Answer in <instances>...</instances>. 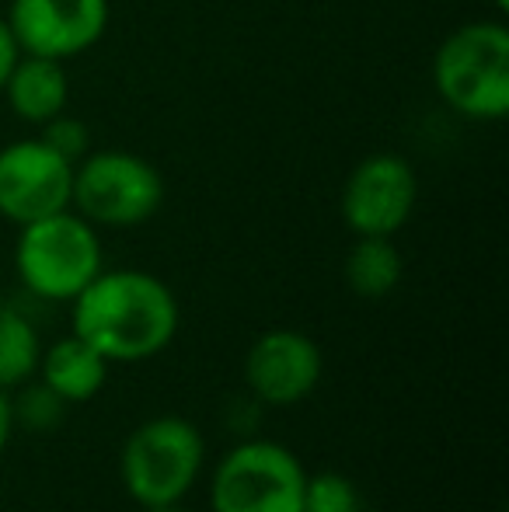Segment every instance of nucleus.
<instances>
[{
  "label": "nucleus",
  "mask_w": 509,
  "mask_h": 512,
  "mask_svg": "<svg viewBox=\"0 0 509 512\" xmlns=\"http://www.w3.org/2000/svg\"><path fill=\"white\" fill-rule=\"evenodd\" d=\"M70 304L74 335L95 345L112 366L161 356L182 317L168 283L140 269H102Z\"/></svg>",
  "instance_id": "nucleus-1"
},
{
  "label": "nucleus",
  "mask_w": 509,
  "mask_h": 512,
  "mask_svg": "<svg viewBox=\"0 0 509 512\" xmlns=\"http://www.w3.org/2000/svg\"><path fill=\"white\" fill-rule=\"evenodd\" d=\"M206 464L203 432L182 415H157L126 436L119 478L143 509L182 502L196 488Z\"/></svg>",
  "instance_id": "nucleus-2"
},
{
  "label": "nucleus",
  "mask_w": 509,
  "mask_h": 512,
  "mask_svg": "<svg viewBox=\"0 0 509 512\" xmlns=\"http://www.w3.org/2000/svg\"><path fill=\"white\" fill-rule=\"evenodd\" d=\"M433 81L440 98L468 119L509 112V32L499 21H471L436 49Z\"/></svg>",
  "instance_id": "nucleus-3"
},
{
  "label": "nucleus",
  "mask_w": 509,
  "mask_h": 512,
  "mask_svg": "<svg viewBox=\"0 0 509 512\" xmlns=\"http://www.w3.org/2000/svg\"><path fill=\"white\" fill-rule=\"evenodd\" d=\"M14 265L28 293L70 304L105 269L102 241L81 213L60 209L21 227Z\"/></svg>",
  "instance_id": "nucleus-4"
},
{
  "label": "nucleus",
  "mask_w": 509,
  "mask_h": 512,
  "mask_svg": "<svg viewBox=\"0 0 509 512\" xmlns=\"http://www.w3.org/2000/svg\"><path fill=\"white\" fill-rule=\"evenodd\" d=\"M307 471L293 450L272 439H241L210 478L213 512H304Z\"/></svg>",
  "instance_id": "nucleus-5"
},
{
  "label": "nucleus",
  "mask_w": 509,
  "mask_h": 512,
  "mask_svg": "<svg viewBox=\"0 0 509 512\" xmlns=\"http://www.w3.org/2000/svg\"><path fill=\"white\" fill-rule=\"evenodd\" d=\"M164 203V178L126 150H98L74 164L70 206L91 227H140Z\"/></svg>",
  "instance_id": "nucleus-6"
},
{
  "label": "nucleus",
  "mask_w": 509,
  "mask_h": 512,
  "mask_svg": "<svg viewBox=\"0 0 509 512\" xmlns=\"http://www.w3.org/2000/svg\"><path fill=\"white\" fill-rule=\"evenodd\" d=\"M419 199V178L398 154L363 157L342 189V220L356 237H394Z\"/></svg>",
  "instance_id": "nucleus-7"
},
{
  "label": "nucleus",
  "mask_w": 509,
  "mask_h": 512,
  "mask_svg": "<svg viewBox=\"0 0 509 512\" xmlns=\"http://www.w3.org/2000/svg\"><path fill=\"white\" fill-rule=\"evenodd\" d=\"M74 161L42 140H18L0 150V216L18 227L70 209Z\"/></svg>",
  "instance_id": "nucleus-8"
},
{
  "label": "nucleus",
  "mask_w": 509,
  "mask_h": 512,
  "mask_svg": "<svg viewBox=\"0 0 509 512\" xmlns=\"http://www.w3.org/2000/svg\"><path fill=\"white\" fill-rule=\"evenodd\" d=\"M325 373L321 345L293 328H272L258 335L245 356V384L255 405L290 408L311 398Z\"/></svg>",
  "instance_id": "nucleus-9"
},
{
  "label": "nucleus",
  "mask_w": 509,
  "mask_h": 512,
  "mask_svg": "<svg viewBox=\"0 0 509 512\" xmlns=\"http://www.w3.org/2000/svg\"><path fill=\"white\" fill-rule=\"evenodd\" d=\"M7 28L21 53L63 63L105 35L109 0H11Z\"/></svg>",
  "instance_id": "nucleus-10"
},
{
  "label": "nucleus",
  "mask_w": 509,
  "mask_h": 512,
  "mask_svg": "<svg viewBox=\"0 0 509 512\" xmlns=\"http://www.w3.org/2000/svg\"><path fill=\"white\" fill-rule=\"evenodd\" d=\"M112 363L88 345L81 335L70 331L67 338L53 342L49 349H42L39 356V370L35 377L49 387V391L60 394L67 405H81V401H91L102 394L105 380H109Z\"/></svg>",
  "instance_id": "nucleus-11"
},
{
  "label": "nucleus",
  "mask_w": 509,
  "mask_h": 512,
  "mask_svg": "<svg viewBox=\"0 0 509 512\" xmlns=\"http://www.w3.org/2000/svg\"><path fill=\"white\" fill-rule=\"evenodd\" d=\"M4 91L14 115L42 126V122H49L53 115H60L67 108V70H63L60 60L21 53L14 60L11 74H7Z\"/></svg>",
  "instance_id": "nucleus-12"
},
{
  "label": "nucleus",
  "mask_w": 509,
  "mask_h": 512,
  "mask_svg": "<svg viewBox=\"0 0 509 512\" xmlns=\"http://www.w3.org/2000/svg\"><path fill=\"white\" fill-rule=\"evenodd\" d=\"M401 251L391 237H356L346 255V283L356 297L381 300L401 283Z\"/></svg>",
  "instance_id": "nucleus-13"
},
{
  "label": "nucleus",
  "mask_w": 509,
  "mask_h": 512,
  "mask_svg": "<svg viewBox=\"0 0 509 512\" xmlns=\"http://www.w3.org/2000/svg\"><path fill=\"white\" fill-rule=\"evenodd\" d=\"M42 356V342L35 324L18 307L0 304V387L14 391L35 377Z\"/></svg>",
  "instance_id": "nucleus-14"
},
{
  "label": "nucleus",
  "mask_w": 509,
  "mask_h": 512,
  "mask_svg": "<svg viewBox=\"0 0 509 512\" xmlns=\"http://www.w3.org/2000/svg\"><path fill=\"white\" fill-rule=\"evenodd\" d=\"M11 408H14V425H21L28 432H53L63 422L70 405L56 391H49L39 377H32L21 384L18 398H11Z\"/></svg>",
  "instance_id": "nucleus-15"
},
{
  "label": "nucleus",
  "mask_w": 509,
  "mask_h": 512,
  "mask_svg": "<svg viewBox=\"0 0 509 512\" xmlns=\"http://www.w3.org/2000/svg\"><path fill=\"white\" fill-rule=\"evenodd\" d=\"M304 512H363V495L356 481L339 471L307 474Z\"/></svg>",
  "instance_id": "nucleus-16"
},
{
  "label": "nucleus",
  "mask_w": 509,
  "mask_h": 512,
  "mask_svg": "<svg viewBox=\"0 0 509 512\" xmlns=\"http://www.w3.org/2000/svg\"><path fill=\"white\" fill-rule=\"evenodd\" d=\"M42 143H49L56 154H63L67 161L77 164L84 154H88L91 129H88V122L60 112V115H53L49 122H42Z\"/></svg>",
  "instance_id": "nucleus-17"
},
{
  "label": "nucleus",
  "mask_w": 509,
  "mask_h": 512,
  "mask_svg": "<svg viewBox=\"0 0 509 512\" xmlns=\"http://www.w3.org/2000/svg\"><path fill=\"white\" fill-rule=\"evenodd\" d=\"M18 56H21L18 42H14L7 21L0 18V91H4V81H7V74H11V67H14V60H18Z\"/></svg>",
  "instance_id": "nucleus-18"
},
{
  "label": "nucleus",
  "mask_w": 509,
  "mask_h": 512,
  "mask_svg": "<svg viewBox=\"0 0 509 512\" xmlns=\"http://www.w3.org/2000/svg\"><path fill=\"white\" fill-rule=\"evenodd\" d=\"M14 408H11V391H4L0 387V453L7 450V443H11V436H14Z\"/></svg>",
  "instance_id": "nucleus-19"
},
{
  "label": "nucleus",
  "mask_w": 509,
  "mask_h": 512,
  "mask_svg": "<svg viewBox=\"0 0 509 512\" xmlns=\"http://www.w3.org/2000/svg\"><path fill=\"white\" fill-rule=\"evenodd\" d=\"M143 512H192V509H185L182 502H168V506H150V509H143Z\"/></svg>",
  "instance_id": "nucleus-20"
},
{
  "label": "nucleus",
  "mask_w": 509,
  "mask_h": 512,
  "mask_svg": "<svg viewBox=\"0 0 509 512\" xmlns=\"http://www.w3.org/2000/svg\"><path fill=\"white\" fill-rule=\"evenodd\" d=\"M492 4H496L499 11H506V7H509V0H492Z\"/></svg>",
  "instance_id": "nucleus-21"
}]
</instances>
